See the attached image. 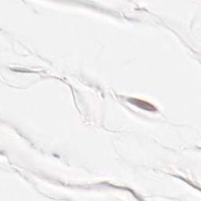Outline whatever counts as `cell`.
Returning a JSON list of instances; mask_svg holds the SVG:
<instances>
[{
  "label": "cell",
  "mask_w": 201,
  "mask_h": 201,
  "mask_svg": "<svg viewBox=\"0 0 201 201\" xmlns=\"http://www.w3.org/2000/svg\"><path fill=\"white\" fill-rule=\"evenodd\" d=\"M133 103L134 104H137L138 107L140 108H147V109H149L147 107H149V108H150V110L152 109V105H150L149 104H148V103H145V102H144V101H142V100H133Z\"/></svg>",
  "instance_id": "1"
}]
</instances>
